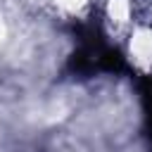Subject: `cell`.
<instances>
[{"label":"cell","instance_id":"6da1fadb","mask_svg":"<svg viewBox=\"0 0 152 152\" xmlns=\"http://www.w3.org/2000/svg\"><path fill=\"white\" fill-rule=\"evenodd\" d=\"M76 38H78V48L69 57V71L71 74L93 76L97 71H104V74L128 71L124 55L104 40V36H102V31L97 28L95 21L78 24Z\"/></svg>","mask_w":152,"mask_h":152},{"label":"cell","instance_id":"7a4b0ae2","mask_svg":"<svg viewBox=\"0 0 152 152\" xmlns=\"http://www.w3.org/2000/svg\"><path fill=\"white\" fill-rule=\"evenodd\" d=\"M140 100H142V109H145V119H147V131H150V142H152V76L140 81Z\"/></svg>","mask_w":152,"mask_h":152}]
</instances>
